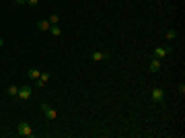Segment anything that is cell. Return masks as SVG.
<instances>
[{
  "label": "cell",
  "instance_id": "cell-14",
  "mask_svg": "<svg viewBox=\"0 0 185 138\" xmlns=\"http://www.w3.org/2000/svg\"><path fill=\"white\" fill-rule=\"evenodd\" d=\"M48 23H49V25H58V23H60V15H52Z\"/></svg>",
  "mask_w": 185,
  "mask_h": 138
},
{
  "label": "cell",
  "instance_id": "cell-13",
  "mask_svg": "<svg viewBox=\"0 0 185 138\" xmlns=\"http://www.w3.org/2000/svg\"><path fill=\"white\" fill-rule=\"evenodd\" d=\"M8 95L17 97V95H19V87H15V84H10V87H8Z\"/></svg>",
  "mask_w": 185,
  "mask_h": 138
},
{
  "label": "cell",
  "instance_id": "cell-7",
  "mask_svg": "<svg viewBox=\"0 0 185 138\" xmlns=\"http://www.w3.org/2000/svg\"><path fill=\"white\" fill-rule=\"evenodd\" d=\"M148 70H150V72H158V70H161V60L152 58L150 62H148Z\"/></svg>",
  "mask_w": 185,
  "mask_h": 138
},
{
  "label": "cell",
  "instance_id": "cell-1",
  "mask_svg": "<svg viewBox=\"0 0 185 138\" xmlns=\"http://www.w3.org/2000/svg\"><path fill=\"white\" fill-rule=\"evenodd\" d=\"M17 134H19V136L31 138V136H33V128L29 126V122H19V124H17Z\"/></svg>",
  "mask_w": 185,
  "mask_h": 138
},
{
  "label": "cell",
  "instance_id": "cell-9",
  "mask_svg": "<svg viewBox=\"0 0 185 138\" xmlns=\"http://www.w3.org/2000/svg\"><path fill=\"white\" fill-rule=\"evenodd\" d=\"M48 33H49V35H54V37H60V35H62V29H60L58 25H49Z\"/></svg>",
  "mask_w": 185,
  "mask_h": 138
},
{
  "label": "cell",
  "instance_id": "cell-15",
  "mask_svg": "<svg viewBox=\"0 0 185 138\" xmlns=\"http://www.w3.org/2000/svg\"><path fill=\"white\" fill-rule=\"evenodd\" d=\"M27 4H29V6H37L39 0H27Z\"/></svg>",
  "mask_w": 185,
  "mask_h": 138
},
{
  "label": "cell",
  "instance_id": "cell-11",
  "mask_svg": "<svg viewBox=\"0 0 185 138\" xmlns=\"http://www.w3.org/2000/svg\"><path fill=\"white\" fill-rule=\"evenodd\" d=\"M39 74H41V72H39L37 68H31L29 72H27V76H29V79H31V80H33V83H35V80L39 79Z\"/></svg>",
  "mask_w": 185,
  "mask_h": 138
},
{
  "label": "cell",
  "instance_id": "cell-4",
  "mask_svg": "<svg viewBox=\"0 0 185 138\" xmlns=\"http://www.w3.org/2000/svg\"><path fill=\"white\" fill-rule=\"evenodd\" d=\"M150 97H152V101H154V103H161L162 99H165V91H162L161 87H154V89H152V93H150Z\"/></svg>",
  "mask_w": 185,
  "mask_h": 138
},
{
  "label": "cell",
  "instance_id": "cell-5",
  "mask_svg": "<svg viewBox=\"0 0 185 138\" xmlns=\"http://www.w3.org/2000/svg\"><path fill=\"white\" fill-rule=\"evenodd\" d=\"M91 58L95 60V62H105V60H109V54L107 52H101V49H95L91 54Z\"/></svg>",
  "mask_w": 185,
  "mask_h": 138
},
{
  "label": "cell",
  "instance_id": "cell-2",
  "mask_svg": "<svg viewBox=\"0 0 185 138\" xmlns=\"http://www.w3.org/2000/svg\"><path fill=\"white\" fill-rule=\"evenodd\" d=\"M171 52H173V48H167V45H158V48H154V58L162 60L165 56H169Z\"/></svg>",
  "mask_w": 185,
  "mask_h": 138
},
{
  "label": "cell",
  "instance_id": "cell-18",
  "mask_svg": "<svg viewBox=\"0 0 185 138\" xmlns=\"http://www.w3.org/2000/svg\"><path fill=\"white\" fill-rule=\"evenodd\" d=\"M2 45H4V39H2V37H0V48H2Z\"/></svg>",
  "mask_w": 185,
  "mask_h": 138
},
{
  "label": "cell",
  "instance_id": "cell-10",
  "mask_svg": "<svg viewBox=\"0 0 185 138\" xmlns=\"http://www.w3.org/2000/svg\"><path fill=\"white\" fill-rule=\"evenodd\" d=\"M37 29H39V31H48V29H49V23H48L45 19H39V21H37Z\"/></svg>",
  "mask_w": 185,
  "mask_h": 138
},
{
  "label": "cell",
  "instance_id": "cell-12",
  "mask_svg": "<svg viewBox=\"0 0 185 138\" xmlns=\"http://www.w3.org/2000/svg\"><path fill=\"white\" fill-rule=\"evenodd\" d=\"M165 37H167V39H175V37H177V31L175 29H167L165 31Z\"/></svg>",
  "mask_w": 185,
  "mask_h": 138
},
{
  "label": "cell",
  "instance_id": "cell-3",
  "mask_svg": "<svg viewBox=\"0 0 185 138\" xmlns=\"http://www.w3.org/2000/svg\"><path fill=\"white\" fill-rule=\"evenodd\" d=\"M41 109H43V114H45V118H48V120H56V118H58V111H56V107H52V105L43 103V105H41Z\"/></svg>",
  "mask_w": 185,
  "mask_h": 138
},
{
  "label": "cell",
  "instance_id": "cell-16",
  "mask_svg": "<svg viewBox=\"0 0 185 138\" xmlns=\"http://www.w3.org/2000/svg\"><path fill=\"white\" fill-rule=\"evenodd\" d=\"M179 93H181V95H185V84H183V83L179 84Z\"/></svg>",
  "mask_w": 185,
  "mask_h": 138
},
{
  "label": "cell",
  "instance_id": "cell-8",
  "mask_svg": "<svg viewBox=\"0 0 185 138\" xmlns=\"http://www.w3.org/2000/svg\"><path fill=\"white\" fill-rule=\"evenodd\" d=\"M48 80H49V72H41V74H39V79L35 80V87H43Z\"/></svg>",
  "mask_w": 185,
  "mask_h": 138
},
{
  "label": "cell",
  "instance_id": "cell-6",
  "mask_svg": "<svg viewBox=\"0 0 185 138\" xmlns=\"http://www.w3.org/2000/svg\"><path fill=\"white\" fill-rule=\"evenodd\" d=\"M19 99H31V87L29 84H23V87H19V95H17Z\"/></svg>",
  "mask_w": 185,
  "mask_h": 138
},
{
  "label": "cell",
  "instance_id": "cell-17",
  "mask_svg": "<svg viewBox=\"0 0 185 138\" xmlns=\"http://www.w3.org/2000/svg\"><path fill=\"white\" fill-rule=\"evenodd\" d=\"M17 4H27V0H15Z\"/></svg>",
  "mask_w": 185,
  "mask_h": 138
}]
</instances>
